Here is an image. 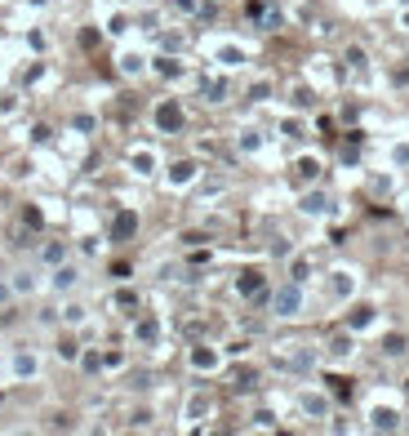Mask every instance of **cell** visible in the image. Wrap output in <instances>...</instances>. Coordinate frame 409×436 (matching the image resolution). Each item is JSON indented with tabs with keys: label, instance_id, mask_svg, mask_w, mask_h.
Returning <instances> with one entry per match:
<instances>
[{
	"label": "cell",
	"instance_id": "19",
	"mask_svg": "<svg viewBox=\"0 0 409 436\" xmlns=\"http://www.w3.org/2000/svg\"><path fill=\"white\" fill-rule=\"evenodd\" d=\"M41 259L49 263V268H58V263L67 259V245H63V241H49V245H45V250H41Z\"/></svg>",
	"mask_w": 409,
	"mask_h": 436
},
{
	"label": "cell",
	"instance_id": "3",
	"mask_svg": "<svg viewBox=\"0 0 409 436\" xmlns=\"http://www.w3.org/2000/svg\"><path fill=\"white\" fill-rule=\"evenodd\" d=\"M369 428L374 432H405V414L396 405H369Z\"/></svg>",
	"mask_w": 409,
	"mask_h": 436
},
{
	"label": "cell",
	"instance_id": "38",
	"mask_svg": "<svg viewBox=\"0 0 409 436\" xmlns=\"http://www.w3.org/2000/svg\"><path fill=\"white\" fill-rule=\"evenodd\" d=\"M134 303H138L134 290H116V307H134Z\"/></svg>",
	"mask_w": 409,
	"mask_h": 436
},
{
	"label": "cell",
	"instance_id": "40",
	"mask_svg": "<svg viewBox=\"0 0 409 436\" xmlns=\"http://www.w3.org/2000/svg\"><path fill=\"white\" fill-rule=\"evenodd\" d=\"M9 294H14V285H5V281H0V303H5Z\"/></svg>",
	"mask_w": 409,
	"mask_h": 436
},
{
	"label": "cell",
	"instance_id": "32",
	"mask_svg": "<svg viewBox=\"0 0 409 436\" xmlns=\"http://www.w3.org/2000/svg\"><path fill=\"white\" fill-rule=\"evenodd\" d=\"M347 67H351V72L365 67V50H356V45H351V50H347Z\"/></svg>",
	"mask_w": 409,
	"mask_h": 436
},
{
	"label": "cell",
	"instance_id": "24",
	"mask_svg": "<svg viewBox=\"0 0 409 436\" xmlns=\"http://www.w3.org/2000/svg\"><path fill=\"white\" fill-rule=\"evenodd\" d=\"M351 352H356V347H351V334H338L334 343H329V356H338V361H342V356H351Z\"/></svg>",
	"mask_w": 409,
	"mask_h": 436
},
{
	"label": "cell",
	"instance_id": "4",
	"mask_svg": "<svg viewBox=\"0 0 409 436\" xmlns=\"http://www.w3.org/2000/svg\"><path fill=\"white\" fill-rule=\"evenodd\" d=\"M214 63L218 67H245V63H250V54H245V45H236V41H218L214 45Z\"/></svg>",
	"mask_w": 409,
	"mask_h": 436
},
{
	"label": "cell",
	"instance_id": "14",
	"mask_svg": "<svg viewBox=\"0 0 409 436\" xmlns=\"http://www.w3.org/2000/svg\"><path fill=\"white\" fill-rule=\"evenodd\" d=\"M374 320H378V312H374V307H356V312L347 316V329H351V334H360V329H369Z\"/></svg>",
	"mask_w": 409,
	"mask_h": 436
},
{
	"label": "cell",
	"instance_id": "28",
	"mask_svg": "<svg viewBox=\"0 0 409 436\" xmlns=\"http://www.w3.org/2000/svg\"><path fill=\"white\" fill-rule=\"evenodd\" d=\"M307 272H311V263H307V259H294V263H289V281H298V285L307 281Z\"/></svg>",
	"mask_w": 409,
	"mask_h": 436
},
{
	"label": "cell",
	"instance_id": "43",
	"mask_svg": "<svg viewBox=\"0 0 409 436\" xmlns=\"http://www.w3.org/2000/svg\"><path fill=\"white\" fill-rule=\"evenodd\" d=\"M401 5H409V0H401Z\"/></svg>",
	"mask_w": 409,
	"mask_h": 436
},
{
	"label": "cell",
	"instance_id": "21",
	"mask_svg": "<svg viewBox=\"0 0 409 436\" xmlns=\"http://www.w3.org/2000/svg\"><path fill=\"white\" fill-rule=\"evenodd\" d=\"M156 338H160V320H138V343H156Z\"/></svg>",
	"mask_w": 409,
	"mask_h": 436
},
{
	"label": "cell",
	"instance_id": "2",
	"mask_svg": "<svg viewBox=\"0 0 409 436\" xmlns=\"http://www.w3.org/2000/svg\"><path fill=\"white\" fill-rule=\"evenodd\" d=\"M356 290H360L356 268H334V272H329V298H334V303H351V298H356Z\"/></svg>",
	"mask_w": 409,
	"mask_h": 436
},
{
	"label": "cell",
	"instance_id": "8",
	"mask_svg": "<svg viewBox=\"0 0 409 436\" xmlns=\"http://www.w3.org/2000/svg\"><path fill=\"white\" fill-rule=\"evenodd\" d=\"M156 165H160V156L151 147H134V151H129V169H134L138 178H151V174H156Z\"/></svg>",
	"mask_w": 409,
	"mask_h": 436
},
{
	"label": "cell",
	"instance_id": "13",
	"mask_svg": "<svg viewBox=\"0 0 409 436\" xmlns=\"http://www.w3.org/2000/svg\"><path fill=\"white\" fill-rule=\"evenodd\" d=\"M294 178H298V183H316V178H320V160L316 156H302L298 165H294Z\"/></svg>",
	"mask_w": 409,
	"mask_h": 436
},
{
	"label": "cell",
	"instance_id": "1",
	"mask_svg": "<svg viewBox=\"0 0 409 436\" xmlns=\"http://www.w3.org/2000/svg\"><path fill=\"white\" fill-rule=\"evenodd\" d=\"M302 303H307V298H302V285H298V281H289V285H280V290L272 294V312H276L280 320L302 316Z\"/></svg>",
	"mask_w": 409,
	"mask_h": 436
},
{
	"label": "cell",
	"instance_id": "39",
	"mask_svg": "<svg viewBox=\"0 0 409 436\" xmlns=\"http://www.w3.org/2000/svg\"><path fill=\"white\" fill-rule=\"evenodd\" d=\"M254 419H258V428H267V432L276 428V414H272V410H258V414H254Z\"/></svg>",
	"mask_w": 409,
	"mask_h": 436
},
{
	"label": "cell",
	"instance_id": "5",
	"mask_svg": "<svg viewBox=\"0 0 409 436\" xmlns=\"http://www.w3.org/2000/svg\"><path fill=\"white\" fill-rule=\"evenodd\" d=\"M183 107H178L174 98H165V102H156V129H165V134H178L183 129Z\"/></svg>",
	"mask_w": 409,
	"mask_h": 436
},
{
	"label": "cell",
	"instance_id": "37",
	"mask_svg": "<svg viewBox=\"0 0 409 436\" xmlns=\"http://www.w3.org/2000/svg\"><path fill=\"white\" fill-rule=\"evenodd\" d=\"M267 94H272V85H267V80H258V85H254V89H250V98H254V102H263V98H267Z\"/></svg>",
	"mask_w": 409,
	"mask_h": 436
},
{
	"label": "cell",
	"instance_id": "42",
	"mask_svg": "<svg viewBox=\"0 0 409 436\" xmlns=\"http://www.w3.org/2000/svg\"><path fill=\"white\" fill-rule=\"evenodd\" d=\"M174 5H178V9H196V0H174Z\"/></svg>",
	"mask_w": 409,
	"mask_h": 436
},
{
	"label": "cell",
	"instance_id": "26",
	"mask_svg": "<svg viewBox=\"0 0 409 436\" xmlns=\"http://www.w3.org/2000/svg\"><path fill=\"white\" fill-rule=\"evenodd\" d=\"M405 347H409V343H405V334H387L383 352H387V356H405Z\"/></svg>",
	"mask_w": 409,
	"mask_h": 436
},
{
	"label": "cell",
	"instance_id": "18",
	"mask_svg": "<svg viewBox=\"0 0 409 436\" xmlns=\"http://www.w3.org/2000/svg\"><path fill=\"white\" fill-rule=\"evenodd\" d=\"M9 285H14V294H36V272H14V281H9Z\"/></svg>",
	"mask_w": 409,
	"mask_h": 436
},
{
	"label": "cell",
	"instance_id": "12",
	"mask_svg": "<svg viewBox=\"0 0 409 436\" xmlns=\"http://www.w3.org/2000/svg\"><path fill=\"white\" fill-rule=\"evenodd\" d=\"M14 374H18V378H36V374H41V361H36V352L18 347V352H14Z\"/></svg>",
	"mask_w": 409,
	"mask_h": 436
},
{
	"label": "cell",
	"instance_id": "20",
	"mask_svg": "<svg viewBox=\"0 0 409 436\" xmlns=\"http://www.w3.org/2000/svg\"><path fill=\"white\" fill-rule=\"evenodd\" d=\"M85 316H89V307H85V303H76V298L63 303V320H67V325H80Z\"/></svg>",
	"mask_w": 409,
	"mask_h": 436
},
{
	"label": "cell",
	"instance_id": "15",
	"mask_svg": "<svg viewBox=\"0 0 409 436\" xmlns=\"http://www.w3.org/2000/svg\"><path fill=\"white\" fill-rule=\"evenodd\" d=\"M209 410H214V401H209L205 392H196L192 401H187V423H201V419H205Z\"/></svg>",
	"mask_w": 409,
	"mask_h": 436
},
{
	"label": "cell",
	"instance_id": "23",
	"mask_svg": "<svg viewBox=\"0 0 409 436\" xmlns=\"http://www.w3.org/2000/svg\"><path fill=\"white\" fill-rule=\"evenodd\" d=\"M156 72L165 76V80H178V76H183V63L178 58H156Z\"/></svg>",
	"mask_w": 409,
	"mask_h": 436
},
{
	"label": "cell",
	"instance_id": "33",
	"mask_svg": "<svg viewBox=\"0 0 409 436\" xmlns=\"http://www.w3.org/2000/svg\"><path fill=\"white\" fill-rule=\"evenodd\" d=\"M134 223H138L134 214H120V218H116V236H129V232H134Z\"/></svg>",
	"mask_w": 409,
	"mask_h": 436
},
{
	"label": "cell",
	"instance_id": "41",
	"mask_svg": "<svg viewBox=\"0 0 409 436\" xmlns=\"http://www.w3.org/2000/svg\"><path fill=\"white\" fill-rule=\"evenodd\" d=\"M401 27H405V32H409V5L401 9Z\"/></svg>",
	"mask_w": 409,
	"mask_h": 436
},
{
	"label": "cell",
	"instance_id": "25",
	"mask_svg": "<svg viewBox=\"0 0 409 436\" xmlns=\"http://www.w3.org/2000/svg\"><path fill=\"white\" fill-rule=\"evenodd\" d=\"M236 143H241V151H258L263 138H258V129H241V138H236Z\"/></svg>",
	"mask_w": 409,
	"mask_h": 436
},
{
	"label": "cell",
	"instance_id": "22",
	"mask_svg": "<svg viewBox=\"0 0 409 436\" xmlns=\"http://www.w3.org/2000/svg\"><path fill=\"white\" fill-rule=\"evenodd\" d=\"M311 365H316V356H311V352H294V356H289V369H294V374H311Z\"/></svg>",
	"mask_w": 409,
	"mask_h": 436
},
{
	"label": "cell",
	"instance_id": "30",
	"mask_svg": "<svg viewBox=\"0 0 409 436\" xmlns=\"http://www.w3.org/2000/svg\"><path fill=\"white\" fill-rule=\"evenodd\" d=\"M258 285H263V276H258V272H245V276H241V294H254Z\"/></svg>",
	"mask_w": 409,
	"mask_h": 436
},
{
	"label": "cell",
	"instance_id": "11",
	"mask_svg": "<svg viewBox=\"0 0 409 436\" xmlns=\"http://www.w3.org/2000/svg\"><path fill=\"white\" fill-rule=\"evenodd\" d=\"M298 210H302V214H311V218H325L329 210H334V201H329L325 192H307V196L298 201Z\"/></svg>",
	"mask_w": 409,
	"mask_h": 436
},
{
	"label": "cell",
	"instance_id": "36",
	"mask_svg": "<svg viewBox=\"0 0 409 436\" xmlns=\"http://www.w3.org/2000/svg\"><path fill=\"white\" fill-rule=\"evenodd\" d=\"M392 160H396V165H409V143H396L392 147Z\"/></svg>",
	"mask_w": 409,
	"mask_h": 436
},
{
	"label": "cell",
	"instance_id": "7",
	"mask_svg": "<svg viewBox=\"0 0 409 436\" xmlns=\"http://www.w3.org/2000/svg\"><path fill=\"white\" fill-rule=\"evenodd\" d=\"M298 410L307 414V419H329V396L311 392V387H302L298 392Z\"/></svg>",
	"mask_w": 409,
	"mask_h": 436
},
{
	"label": "cell",
	"instance_id": "27",
	"mask_svg": "<svg viewBox=\"0 0 409 436\" xmlns=\"http://www.w3.org/2000/svg\"><path fill=\"white\" fill-rule=\"evenodd\" d=\"M58 356H63V361H80V343H76V338H63V343H58Z\"/></svg>",
	"mask_w": 409,
	"mask_h": 436
},
{
	"label": "cell",
	"instance_id": "29",
	"mask_svg": "<svg viewBox=\"0 0 409 436\" xmlns=\"http://www.w3.org/2000/svg\"><path fill=\"white\" fill-rule=\"evenodd\" d=\"M93 125H98V120H93L89 111H85V116H76V120H71V129H76V134H93Z\"/></svg>",
	"mask_w": 409,
	"mask_h": 436
},
{
	"label": "cell",
	"instance_id": "9",
	"mask_svg": "<svg viewBox=\"0 0 409 436\" xmlns=\"http://www.w3.org/2000/svg\"><path fill=\"white\" fill-rule=\"evenodd\" d=\"M49 285H54V290H58V294H67V290H76V285H80V268H76V263H67V259H63V263H58V268H54V276H49Z\"/></svg>",
	"mask_w": 409,
	"mask_h": 436
},
{
	"label": "cell",
	"instance_id": "6",
	"mask_svg": "<svg viewBox=\"0 0 409 436\" xmlns=\"http://www.w3.org/2000/svg\"><path fill=\"white\" fill-rule=\"evenodd\" d=\"M187 361H192V369H196V374H214V369L223 365V352H218V347H209V343H196Z\"/></svg>",
	"mask_w": 409,
	"mask_h": 436
},
{
	"label": "cell",
	"instance_id": "10",
	"mask_svg": "<svg viewBox=\"0 0 409 436\" xmlns=\"http://www.w3.org/2000/svg\"><path fill=\"white\" fill-rule=\"evenodd\" d=\"M169 187H192L196 178H201V165L196 160H178V165H169Z\"/></svg>",
	"mask_w": 409,
	"mask_h": 436
},
{
	"label": "cell",
	"instance_id": "31",
	"mask_svg": "<svg viewBox=\"0 0 409 436\" xmlns=\"http://www.w3.org/2000/svg\"><path fill=\"white\" fill-rule=\"evenodd\" d=\"M80 365L89 369V374H98V369H102V352H85V356H80Z\"/></svg>",
	"mask_w": 409,
	"mask_h": 436
},
{
	"label": "cell",
	"instance_id": "34",
	"mask_svg": "<svg viewBox=\"0 0 409 436\" xmlns=\"http://www.w3.org/2000/svg\"><path fill=\"white\" fill-rule=\"evenodd\" d=\"M107 32H111V36H120V32H129V18H125V14H116V18H111V23H107Z\"/></svg>",
	"mask_w": 409,
	"mask_h": 436
},
{
	"label": "cell",
	"instance_id": "16",
	"mask_svg": "<svg viewBox=\"0 0 409 436\" xmlns=\"http://www.w3.org/2000/svg\"><path fill=\"white\" fill-rule=\"evenodd\" d=\"M205 102H227V80L223 76H209L205 80Z\"/></svg>",
	"mask_w": 409,
	"mask_h": 436
},
{
	"label": "cell",
	"instance_id": "35",
	"mask_svg": "<svg viewBox=\"0 0 409 436\" xmlns=\"http://www.w3.org/2000/svg\"><path fill=\"white\" fill-rule=\"evenodd\" d=\"M120 365H125V356H120V352H102V369H120Z\"/></svg>",
	"mask_w": 409,
	"mask_h": 436
},
{
	"label": "cell",
	"instance_id": "17",
	"mask_svg": "<svg viewBox=\"0 0 409 436\" xmlns=\"http://www.w3.org/2000/svg\"><path fill=\"white\" fill-rule=\"evenodd\" d=\"M120 72H125V76H142V72H147V58H142V54H134V50L120 54Z\"/></svg>",
	"mask_w": 409,
	"mask_h": 436
}]
</instances>
